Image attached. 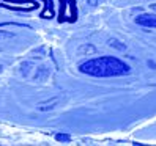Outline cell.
I'll return each instance as SVG.
<instances>
[{
  "mask_svg": "<svg viewBox=\"0 0 156 146\" xmlns=\"http://www.w3.org/2000/svg\"><path fill=\"white\" fill-rule=\"evenodd\" d=\"M82 72H88V74L95 76H122L129 72V66L125 65L123 61L117 58H98L93 61H87L80 65Z\"/></svg>",
  "mask_w": 156,
  "mask_h": 146,
  "instance_id": "1",
  "label": "cell"
},
{
  "mask_svg": "<svg viewBox=\"0 0 156 146\" xmlns=\"http://www.w3.org/2000/svg\"><path fill=\"white\" fill-rule=\"evenodd\" d=\"M136 22L139 25H144V27H151V29H156V14H140L136 17Z\"/></svg>",
  "mask_w": 156,
  "mask_h": 146,
  "instance_id": "2",
  "label": "cell"
},
{
  "mask_svg": "<svg viewBox=\"0 0 156 146\" xmlns=\"http://www.w3.org/2000/svg\"><path fill=\"white\" fill-rule=\"evenodd\" d=\"M60 104V97H52V99H48V101H43L36 105L38 112H49V110H54L57 105Z\"/></svg>",
  "mask_w": 156,
  "mask_h": 146,
  "instance_id": "3",
  "label": "cell"
},
{
  "mask_svg": "<svg viewBox=\"0 0 156 146\" xmlns=\"http://www.w3.org/2000/svg\"><path fill=\"white\" fill-rule=\"evenodd\" d=\"M49 76H51V69L48 68V66H38L36 68V71H35V74H33V80L35 82H46L49 79Z\"/></svg>",
  "mask_w": 156,
  "mask_h": 146,
  "instance_id": "4",
  "label": "cell"
},
{
  "mask_svg": "<svg viewBox=\"0 0 156 146\" xmlns=\"http://www.w3.org/2000/svg\"><path fill=\"white\" fill-rule=\"evenodd\" d=\"M77 53L79 55H95L96 53V47L93 44H82V46H79L77 47Z\"/></svg>",
  "mask_w": 156,
  "mask_h": 146,
  "instance_id": "5",
  "label": "cell"
},
{
  "mask_svg": "<svg viewBox=\"0 0 156 146\" xmlns=\"http://www.w3.org/2000/svg\"><path fill=\"white\" fill-rule=\"evenodd\" d=\"M30 68H32V65H30L29 61L22 63V65H21V74H22L24 77H27V76H29V72H30Z\"/></svg>",
  "mask_w": 156,
  "mask_h": 146,
  "instance_id": "6",
  "label": "cell"
},
{
  "mask_svg": "<svg viewBox=\"0 0 156 146\" xmlns=\"http://www.w3.org/2000/svg\"><path fill=\"white\" fill-rule=\"evenodd\" d=\"M43 57H44V47H43V46H41L40 49H36V50L32 52V58H33V60H36V58L41 60Z\"/></svg>",
  "mask_w": 156,
  "mask_h": 146,
  "instance_id": "7",
  "label": "cell"
},
{
  "mask_svg": "<svg viewBox=\"0 0 156 146\" xmlns=\"http://www.w3.org/2000/svg\"><path fill=\"white\" fill-rule=\"evenodd\" d=\"M109 46L111 47H117V49H125V44H120V41H117V39H109Z\"/></svg>",
  "mask_w": 156,
  "mask_h": 146,
  "instance_id": "8",
  "label": "cell"
},
{
  "mask_svg": "<svg viewBox=\"0 0 156 146\" xmlns=\"http://www.w3.org/2000/svg\"><path fill=\"white\" fill-rule=\"evenodd\" d=\"M55 138H57L58 141H69V140H71V137L66 135V134H57V135H55Z\"/></svg>",
  "mask_w": 156,
  "mask_h": 146,
  "instance_id": "9",
  "label": "cell"
},
{
  "mask_svg": "<svg viewBox=\"0 0 156 146\" xmlns=\"http://www.w3.org/2000/svg\"><path fill=\"white\" fill-rule=\"evenodd\" d=\"M88 5H96V0H87Z\"/></svg>",
  "mask_w": 156,
  "mask_h": 146,
  "instance_id": "10",
  "label": "cell"
},
{
  "mask_svg": "<svg viewBox=\"0 0 156 146\" xmlns=\"http://www.w3.org/2000/svg\"><path fill=\"white\" fill-rule=\"evenodd\" d=\"M2 71H3V66H2V65H0V74H2Z\"/></svg>",
  "mask_w": 156,
  "mask_h": 146,
  "instance_id": "11",
  "label": "cell"
},
{
  "mask_svg": "<svg viewBox=\"0 0 156 146\" xmlns=\"http://www.w3.org/2000/svg\"><path fill=\"white\" fill-rule=\"evenodd\" d=\"M0 52H3V49H2V47H0Z\"/></svg>",
  "mask_w": 156,
  "mask_h": 146,
  "instance_id": "12",
  "label": "cell"
}]
</instances>
